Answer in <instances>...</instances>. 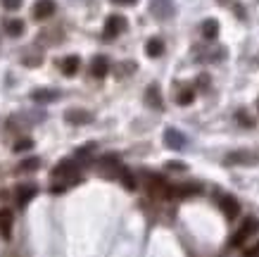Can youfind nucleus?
<instances>
[{
    "label": "nucleus",
    "mask_w": 259,
    "mask_h": 257,
    "mask_svg": "<svg viewBox=\"0 0 259 257\" xmlns=\"http://www.w3.org/2000/svg\"><path fill=\"white\" fill-rule=\"evenodd\" d=\"M145 103H148V107H152V110H162V93H160V86L157 84H150L148 86V91H145Z\"/></svg>",
    "instance_id": "nucleus-14"
},
{
    "label": "nucleus",
    "mask_w": 259,
    "mask_h": 257,
    "mask_svg": "<svg viewBox=\"0 0 259 257\" xmlns=\"http://www.w3.org/2000/svg\"><path fill=\"white\" fill-rule=\"evenodd\" d=\"M2 5H5L7 10H19V7H22V0H2Z\"/></svg>",
    "instance_id": "nucleus-26"
},
{
    "label": "nucleus",
    "mask_w": 259,
    "mask_h": 257,
    "mask_svg": "<svg viewBox=\"0 0 259 257\" xmlns=\"http://www.w3.org/2000/svg\"><path fill=\"white\" fill-rule=\"evenodd\" d=\"M202 36H205L207 41H214L216 36H219V21L216 19H205L202 21Z\"/></svg>",
    "instance_id": "nucleus-19"
},
{
    "label": "nucleus",
    "mask_w": 259,
    "mask_h": 257,
    "mask_svg": "<svg viewBox=\"0 0 259 257\" xmlns=\"http://www.w3.org/2000/svg\"><path fill=\"white\" fill-rule=\"evenodd\" d=\"M31 100L41 103V105H48V103L60 100V91L57 88H36V91H31Z\"/></svg>",
    "instance_id": "nucleus-10"
},
{
    "label": "nucleus",
    "mask_w": 259,
    "mask_h": 257,
    "mask_svg": "<svg viewBox=\"0 0 259 257\" xmlns=\"http://www.w3.org/2000/svg\"><path fill=\"white\" fill-rule=\"evenodd\" d=\"M5 33H7V36H12V38L22 36V33H24V21H22V19H10V21H5Z\"/></svg>",
    "instance_id": "nucleus-20"
},
{
    "label": "nucleus",
    "mask_w": 259,
    "mask_h": 257,
    "mask_svg": "<svg viewBox=\"0 0 259 257\" xmlns=\"http://www.w3.org/2000/svg\"><path fill=\"white\" fill-rule=\"evenodd\" d=\"M219 207H221V212H224L226 219H236L240 214V205H238V200L233 195H221L219 198Z\"/></svg>",
    "instance_id": "nucleus-9"
},
{
    "label": "nucleus",
    "mask_w": 259,
    "mask_h": 257,
    "mask_svg": "<svg viewBox=\"0 0 259 257\" xmlns=\"http://www.w3.org/2000/svg\"><path fill=\"white\" fill-rule=\"evenodd\" d=\"M185 143H188V138H185L183 133L178 131V128H167L164 131V145L172 150H183Z\"/></svg>",
    "instance_id": "nucleus-7"
},
{
    "label": "nucleus",
    "mask_w": 259,
    "mask_h": 257,
    "mask_svg": "<svg viewBox=\"0 0 259 257\" xmlns=\"http://www.w3.org/2000/svg\"><path fill=\"white\" fill-rule=\"evenodd\" d=\"M114 5H136V0H112Z\"/></svg>",
    "instance_id": "nucleus-30"
},
{
    "label": "nucleus",
    "mask_w": 259,
    "mask_h": 257,
    "mask_svg": "<svg viewBox=\"0 0 259 257\" xmlns=\"http://www.w3.org/2000/svg\"><path fill=\"white\" fill-rule=\"evenodd\" d=\"M202 191L200 183H183V186H172V198H188V195H195V193Z\"/></svg>",
    "instance_id": "nucleus-16"
},
{
    "label": "nucleus",
    "mask_w": 259,
    "mask_h": 257,
    "mask_svg": "<svg viewBox=\"0 0 259 257\" xmlns=\"http://www.w3.org/2000/svg\"><path fill=\"white\" fill-rule=\"evenodd\" d=\"M33 148V140L31 138H19L17 143H14V152H22V150H31Z\"/></svg>",
    "instance_id": "nucleus-24"
},
{
    "label": "nucleus",
    "mask_w": 259,
    "mask_h": 257,
    "mask_svg": "<svg viewBox=\"0 0 259 257\" xmlns=\"http://www.w3.org/2000/svg\"><path fill=\"white\" fill-rule=\"evenodd\" d=\"M145 53H148V57H160L164 53V41L162 38H150L145 43Z\"/></svg>",
    "instance_id": "nucleus-18"
},
{
    "label": "nucleus",
    "mask_w": 259,
    "mask_h": 257,
    "mask_svg": "<svg viewBox=\"0 0 259 257\" xmlns=\"http://www.w3.org/2000/svg\"><path fill=\"white\" fill-rule=\"evenodd\" d=\"M67 124H74V127H84V124H90L93 122V112H88L84 107H72L65 112Z\"/></svg>",
    "instance_id": "nucleus-5"
},
{
    "label": "nucleus",
    "mask_w": 259,
    "mask_h": 257,
    "mask_svg": "<svg viewBox=\"0 0 259 257\" xmlns=\"http://www.w3.org/2000/svg\"><path fill=\"white\" fill-rule=\"evenodd\" d=\"M12 222H14V217H12V210H7V207H2L0 210V236L7 241L12 236Z\"/></svg>",
    "instance_id": "nucleus-15"
},
{
    "label": "nucleus",
    "mask_w": 259,
    "mask_h": 257,
    "mask_svg": "<svg viewBox=\"0 0 259 257\" xmlns=\"http://www.w3.org/2000/svg\"><path fill=\"white\" fill-rule=\"evenodd\" d=\"M167 167H169V169H176V171H183L185 169L183 162H167Z\"/></svg>",
    "instance_id": "nucleus-27"
},
{
    "label": "nucleus",
    "mask_w": 259,
    "mask_h": 257,
    "mask_svg": "<svg viewBox=\"0 0 259 257\" xmlns=\"http://www.w3.org/2000/svg\"><path fill=\"white\" fill-rule=\"evenodd\" d=\"M93 150H95V143H86L84 148L76 150V157H90V155H93Z\"/></svg>",
    "instance_id": "nucleus-25"
},
{
    "label": "nucleus",
    "mask_w": 259,
    "mask_h": 257,
    "mask_svg": "<svg viewBox=\"0 0 259 257\" xmlns=\"http://www.w3.org/2000/svg\"><path fill=\"white\" fill-rule=\"evenodd\" d=\"M228 167H233V164H240V167H250V164H255L259 162V155L257 152H248V150H238V152H231L226 155V160H224Z\"/></svg>",
    "instance_id": "nucleus-4"
},
{
    "label": "nucleus",
    "mask_w": 259,
    "mask_h": 257,
    "mask_svg": "<svg viewBox=\"0 0 259 257\" xmlns=\"http://www.w3.org/2000/svg\"><path fill=\"white\" fill-rule=\"evenodd\" d=\"M67 186H53V193H65Z\"/></svg>",
    "instance_id": "nucleus-31"
},
{
    "label": "nucleus",
    "mask_w": 259,
    "mask_h": 257,
    "mask_svg": "<svg viewBox=\"0 0 259 257\" xmlns=\"http://www.w3.org/2000/svg\"><path fill=\"white\" fill-rule=\"evenodd\" d=\"M107 72H109V60L105 55H95L93 62H90V74L95 76V79H105Z\"/></svg>",
    "instance_id": "nucleus-12"
},
{
    "label": "nucleus",
    "mask_w": 259,
    "mask_h": 257,
    "mask_svg": "<svg viewBox=\"0 0 259 257\" xmlns=\"http://www.w3.org/2000/svg\"><path fill=\"white\" fill-rule=\"evenodd\" d=\"M119 179H121V183H124V188L126 191H136V179H133V174H131L126 167H121V171H119Z\"/></svg>",
    "instance_id": "nucleus-21"
},
{
    "label": "nucleus",
    "mask_w": 259,
    "mask_h": 257,
    "mask_svg": "<svg viewBox=\"0 0 259 257\" xmlns=\"http://www.w3.org/2000/svg\"><path fill=\"white\" fill-rule=\"evenodd\" d=\"M193 100H195L193 88H181V91L176 93V103H178V105H190Z\"/></svg>",
    "instance_id": "nucleus-23"
},
{
    "label": "nucleus",
    "mask_w": 259,
    "mask_h": 257,
    "mask_svg": "<svg viewBox=\"0 0 259 257\" xmlns=\"http://www.w3.org/2000/svg\"><path fill=\"white\" fill-rule=\"evenodd\" d=\"M257 231H259V219H255V217H248V219L240 224V229H238L236 234L231 236V248H240L250 238V236L257 234Z\"/></svg>",
    "instance_id": "nucleus-2"
},
{
    "label": "nucleus",
    "mask_w": 259,
    "mask_h": 257,
    "mask_svg": "<svg viewBox=\"0 0 259 257\" xmlns=\"http://www.w3.org/2000/svg\"><path fill=\"white\" fill-rule=\"evenodd\" d=\"M50 176L53 179H65V186H74L76 181H81L79 179V164L74 160H62L57 167H53Z\"/></svg>",
    "instance_id": "nucleus-1"
},
{
    "label": "nucleus",
    "mask_w": 259,
    "mask_h": 257,
    "mask_svg": "<svg viewBox=\"0 0 259 257\" xmlns=\"http://www.w3.org/2000/svg\"><path fill=\"white\" fill-rule=\"evenodd\" d=\"M243 257H259V243H257V246H252L250 250H245V255H243Z\"/></svg>",
    "instance_id": "nucleus-28"
},
{
    "label": "nucleus",
    "mask_w": 259,
    "mask_h": 257,
    "mask_svg": "<svg viewBox=\"0 0 259 257\" xmlns=\"http://www.w3.org/2000/svg\"><path fill=\"white\" fill-rule=\"evenodd\" d=\"M152 14L169 17L172 14V0H152Z\"/></svg>",
    "instance_id": "nucleus-17"
},
{
    "label": "nucleus",
    "mask_w": 259,
    "mask_h": 257,
    "mask_svg": "<svg viewBox=\"0 0 259 257\" xmlns=\"http://www.w3.org/2000/svg\"><path fill=\"white\" fill-rule=\"evenodd\" d=\"M97 169L102 176H119V171H121V164H119V157L114 152H109V155H102L100 160H97Z\"/></svg>",
    "instance_id": "nucleus-3"
},
{
    "label": "nucleus",
    "mask_w": 259,
    "mask_h": 257,
    "mask_svg": "<svg viewBox=\"0 0 259 257\" xmlns=\"http://www.w3.org/2000/svg\"><path fill=\"white\" fill-rule=\"evenodd\" d=\"M38 167H41V160H38V157H29V160H24L22 164L17 167V171H19V174H31V171H36Z\"/></svg>",
    "instance_id": "nucleus-22"
},
{
    "label": "nucleus",
    "mask_w": 259,
    "mask_h": 257,
    "mask_svg": "<svg viewBox=\"0 0 259 257\" xmlns=\"http://www.w3.org/2000/svg\"><path fill=\"white\" fill-rule=\"evenodd\" d=\"M57 67L62 69L65 76H74L76 72H79V67H81V60H79V55H67V57H62V60L57 62Z\"/></svg>",
    "instance_id": "nucleus-13"
},
{
    "label": "nucleus",
    "mask_w": 259,
    "mask_h": 257,
    "mask_svg": "<svg viewBox=\"0 0 259 257\" xmlns=\"http://www.w3.org/2000/svg\"><path fill=\"white\" fill-rule=\"evenodd\" d=\"M238 119H240V122H243L245 127H252V119H250L248 115H245V112H238Z\"/></svg>",
    "instance_id": "nucleus-29"
},
{
    "label": "nucleus",
    "mask_w": 259,
    "mask_h": 257,
    "mask_svg": "<svg viewBox=\"0 0 259 257\" xmlns=\"http://www.w3.org/2000/svg\"><path fill=\"white\" fill-rule=\"evenodd\" d=\"M36 193H38V186L36 183H22L17 191H14V198H17V205L24 207V205H29L36 198Z\"/></svg>",
    "instance_id": "nucleus-8"
},
{
    "label": "nucleus",
    "mask_w": 259,
    "mask_h": 257,
    "mask_svg": "<svg viewBox=\"0 0 259 257\" xmlns=\"http://www.w3.org/2000/svg\"><path fill=\"white\" fill-rule=\"evenodd\" d=\"M124 29H126V17H121V14H109L107 21H105V38H117Z\"/></svg>",
    "instance_id": "nucleus-6"
},
{
    "label": "nucleus",
    "mask_w": 259,
    "mask_h": 257,
    "mask_svg": "<svg viewBox=\"0 0 259 257\" xmlns=\"http://www.w3.org/2000/svg\"><path fill=\"white\" fill-rule=\"evenodd\" d=\"M55 10H57L55 0H38V2L33 5V17H36V19H48V17L55 14Z\"/></svg>",
    "instance_id": "nucleus-11"
}]
</instances>
